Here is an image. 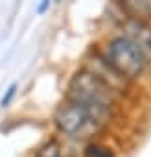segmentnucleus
Masks as SVG:
<instances>
[{"label":"nucleus","instance_id":"obj_1","mask_svg":"<svg viewBox=\"0 0 151 157\" xmlns=\"http://www.w3.org/2000/svg\"><path fill=\"white\" fill-rule=\"evenodd\" d=\"M64 100L87 107L109 128L118 120L123 107V93L83 65L70 74L64 87Z\"/></svg>","mask_w":151,"mask_h":157},{"label":"nucleus","instance_id":"obj_2","mask_svg":"<svg viewBox=\"0 0 151 157\" xmlns=\"http://www.w3.org/2000/svg\"><path fill=\"white\" fill-rule=\"evenodd\" d=\"M96 48L107 67L129 87L140 83L151 68V65L138 52V48L118 32L109 33L101 43L96 44Z\"/></svg>","mask_w":151,"mask_h":157},{"label":"nucleus","instance_id":"obj_3","mask_svg":"<svg viewBox=\"0 0 151 157\" xmlns=\"http://www.w3.org/2000/svg\"><path fill=\"white\" fill-rule=\"evenodd\" d=\"M52 124L57 135L83 144L96 139H103V133L109 131V126L101 118H98L87 107L70 100H63L55 107L52 115Z\"/></svg>","mask_w":151,"mask_h":157},{"label":"nucleus","instance_id":"obj_4","mask_svg":"<svg viewBox=\"0 0 151 157\" xmlns=\"http://www.w3.org/2000/svg\"><path fill=\"white\" fill-rule=\"evenodd\" d=\"M116 32L127 37L138 48V52L145 57V61L151 65V22L125 17L120 13L116 22Z\"/></svg>","mask_w":151,"mask_h":157},{"label":"nucleus","instance_id":"obj_5","mask_svg":"<svg viewBox=\"0 0 151 157\" xmlns=\"http://www.w3.org/2000/svg\"><path fill=\"white\" fill-rule=\"evenodd\" d=\"M114 8L125 17L151 22V0H125V2H116Z\"/></svg>","mask_w":151,"mask_h":157},{"label":"nucleus","instance_id":"obj_6","mask_svg":"<svg viewBox=\"0 0 151 157\" xmlns=\"http://www.w3.org/2000/svg\"><path fill=\"white\" fill-rule=\"evenodd\" d=\"M81 157H120V155L111 142H107L105 139H96L83 144Z\"/></svg>","mask_w":151,"mask_h":157},{"label":"nucleus","instance_id":"obj_7","mask_svg":"<svg viewBox=\"0 0 151 157\" xmlns=\"http://www.w3.org/2000/svg\"><path fill=\"white\" fill-rule=\"evenodd\" d=\"M31 157H66V151L59 137H48L33 150Z\"/></svg>","mask_w":151,"mask_h":157},{"label":"nucleus","instance_id":"obj_8","mask_svg":"<svg viewBox=\"0 0 151 157\" xmlns=\"http://www.w3.org/2000/svg\"><path fill=\"white\" fill-rule=\"evenodd\" d=\"M17 91H19V83H17V82H13V83L6 89V93L2 94V98H0V107H2V109L9 107V104H11V102H13V98L17 96Z\"/></svg>","mask_w":151,"mask_h":157},{"label":"nucleus","instance_id":"obj_9","mask_svg":"<svg viewBox=\"0 0 151 157\" xmlns=\"http://www.w3.org/2000/svg\"><path fill=\"white\" fill-rule=\"evenodd\" d=\"M50 6H52V2H50V0H42V2L35 8V11L39 13V15H42V13H46L48 10H50Z\"/></svg>","mask_w":151,"mask_h":157}]
</instances>
